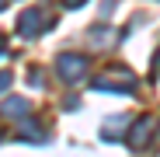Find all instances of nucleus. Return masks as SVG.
<instances>
[{
    "mask_svg": "<svg viewBox=\"0 0 160 157\" xmlns=\"http://www.w3.org/2000/svg\"><path fill=\"white\" fill-rule=\"evenodd\" d=\"M0 7H4V0H0Z\"/></svg>",
    "mask_w": 160,
    "mask_h": 157,
    "instance_id": "obj_5",
    "label": "nucleus"
},
{
    "mask_svg": "<svg viewBox=\"0 0 160 157\" xmlns=\"http://www.w3.org/2000/svg\"><path fill=\"white\" fill-rule=\"evenodd\" d=\"M59 73H63V81H80L87 73V60L84 56H63L59 60Z\"/></svg>",
    "mask_w": 160,
    "mask_h": 157,
    "instance_id": "obj_1",
    "label": "nucleus"
},
{
    "mask_svg": "<svg viewBox=\"0 0 160 157\" xmlns=\"http://www.w3.org/2000/svg\"><path fill=\"white\" fill-rule=\"evenodd\" d=\"M42 21H45V18H42L38 11H28V14L21 18V24H18V32H21V35H35V32H42V28H45Z\"/></svg>",
    "mask_w": 160,
    "mask_h": 157,
    "instance_id": "obj_2",
    "label": "nucleus"
},
{
    "mask_svg": "<svg viewBox=\"0 0 160 157\" xmlns=\"http://www.w3.org/2000/svg\"><path fill=\"white\" fill-rule=\"evenodd\" d=\"M4 87H11V73H0V91Z\"/></svg>",
    "mask_w": 160,
    "mask_h": 157,
    "instance_id": "obj_4",
    "label": "nucleus"
},
{
    "mask_svg": "<svg viewBox=\"0 0 160 157\" xmlns=\"http://www.w3.org/2000/svg\"><path fill=\"white\" fill-rule=\"evenodd\" d=\"M4 115H14V119L28 115V101H21V98H7V105H4Z\"/></svg>",
    "mask_w": 160,
    "mask_h": 157,
    "instance_id": "obj_3",
    "label": "nucleus"
}]
</instances>
